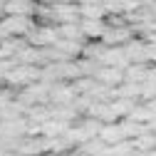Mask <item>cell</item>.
Segmentation results:
<instances>
[{
    "label": "cell",
    "instance_id": "1",
    "mask_svg": "<svg viewBox=\"0 0 156 156\" xmlns=\"http://www.w3.org/2000/svg\"><path fill=\"white\" fill-rule=\"evenodd\" d=\"M42 80V67L40 65H15L8 74H5V84L12 89H23L32 82H40Z\"/></svg>",
    "mask_w": 156,
    "mask_h": 156
},
{
    "label": "cell",
    "instance_id": "2",
    "mask_svg": "<svg viewBox=\"0 0 156 156\" xmlns=\"http://www.w3.org/2000/svg\"><path fill=\"white\" fill-rule=\"evenodd\" d=\"M3 30L10 35V37H27L35 25H37V17H30V15H5L0 20Z\"/></svg>",
    "mask_w": 156,
    "mask_h": 156
},
{
    "label": "cell",
    "instance_id": "3",
    "mask_svg": "<svg viewBox=\"0 0 156 156\" xmlns=\"http://www.w3.org/2000/svg\"><path fill=\"white\" fill-rule=\"evenodd\" d=\"M60 25H52V23H37L35 30L25 37V40L35 47H52L57 40H60Z\"/></svg>",
    "mask_w": 156,
    "mask_h": 156
},
{
    "label": "cell",
    "instance_id": "4",
    "mask_svg": "<svg viewBox=\"0 0 156 156\" xmlns=\"http://www.w3.org/2000/svg\"><path fill=\"white\" fill-rule=\"evenodd\" d=\"M131 37H136L134 27L131 25H109L104 37H102V42L109 45V47H124Z\"/></svg>",
    "mask_w": 156,
    "mask_h": 156
},
{
    "label": "cell",
    "instance_id": "5",
    "mask_svg": "<svg viewBox=\"0 0 156 156\" xmlns=\"http://www.w3.org/2000/svg\"><path fill=\"white\" fill-rule=\"evenodd\" d=\"M77 102V89L72 87V82H55L52 92H50V104L55 107H72Z\"/></svg>",
    "mask_w": 156,
    "mask_h": 156
},
{
    "label": "cell",
    "instance_id": "6",
    "mask_svg": "<svg viewBox=\"0 0 156 156\" xmlns=\"http://www.w3.org/2000/svg\"><path fill=\"white\" fill-rule=\"evenodd\" d=\"M99 65H107V67H122V69H126L129 65H131V60H129V55H126V50L124 47H104V52H102V57H99Z\"/></svg>",
    "mask_w": 156,
    "mask_h": 156
},
{
    "label": "cell",
    "instance_id": "7",
    "mask_svg": "<svg viewBox=\"0 0 156 156\" xmlns=\"http://www.w3.org/2000/svg\"><path fill=\"white\" fill-rule=\"evenodd\" d=\"M80 25H82V32H84L87 40H102L107 27H109L107 17H82Z\"/></svg>",
    "mask_w": 156,
    "mask_h": 156
},
{
    "label": "cell",
    "instance_id": "8",
    "mask_svg": "<svg viewBox=\"0 0 156 156\" xmlns=\"http://www.w3.org/2000/svg\"><path fill=\"white\" fill-rule=\"evenodd\" d=\"M37 8H40V0H8L5 3V15H37Z\"/></svg>",
    "mask_w": 156,
    "mask_h": 156
},
{
    "label": "cell",
    "instance_id": "9",
    "mask_svg": "<svg viewBox=\"0 0 156 156\" xmlns=\"http://www.w3.org/2000/svg\"><path fill=\"white\" fill-rule=\"evenodd\" d=\"M94 77H97L102 84H109V87H119L122 82H126V74H124L122 67H107V65H102L99 69H97Z\"/></svg>",
    "mask_w": 156,
    "mask_h": 156
},
{
    "label": "cell",
    "instance_id": "10",
    "mask_svg": "<svg viewBox=\"0 0 156 156\" xmlns=\"http://www.w3.org/2000/svg\"><path fill=\"white\" fill-rule=\"evenodd\" d=\"M126 55H129V60L131 62H149V57H146V40L144 37H131V40L124 45Z\"/></svg>",
    "mask_w": 156,
    "mask_h": 156
},
{
    "label": "cell",
    "instance_id": "11",
    "mask_svg": "<svg viewBox=\"0 0 156 156\" xmlns=\"http://www.w3.org/2000/svg\"><path fill=\"white\" fill-rule=\"evenodd\" d=\"M99 139H104L109 146L112 144H119L124 141V129H122V122H109V124H102V131H99Z\"/></svg>",
    "mask_w": 156,
    "mask_h": 156
},
{
    "label": "cell",
    "instance_id": "12",
    "mask_svg": "<svg viewBox=\"0 0 156 156\" xmlns=\"http://www.w3.org/2000/svg\"><path fill=\"white\" fill-rule=\"evenodd\" d=\"M119 122H122V129H124L126 139H136V136H141L144 131H149V124L136 122V119H131V116H124V119H119Z\"/></svg>",
    "mask_w": 156,
    "mask_h": 156
},
{
    "label": "cell",
    "instance_id": "13",
    "mask_svg": "<svg viewBox=\"0 0 156 156\" xmlns=\"http://www.w3.org/2000/svg\"><path fill=\"white\" fill-rule=\"evenodd\" d=\"M77 149H82V151H84V154H89V156H107L109 144H107L104 139H99V136H94V139L84 141L82 146H77Z\"/></svg>",
    "mask_w": 156,
    "mask_h": 156
},
{
    "label": "cell",
    "instance_id": "14",
    "mask_svg": "<svg viewBox=\"0 0 156 156\" xmlns=\"http://www.w3.org/2000/svg\"><path fill=\"white\" fill-rule=\"evenodd\" d=\"M146 69H149V62H131L124 69V74H126L129 82H144L146 80Z\"/></svg>",
    "mask_w": 156,
    "mask_h": 156
},
{
    "label": "cell",
    "instance_id": "15",
    "mask_svg": "<svg viewBox=\"0 0 156 156\" xmlns=\"http://www.w3.org/2000/svg\"><path fill=\"white\" fill-rule=\"evenodd\" d=\"M60 35L62 37H67V40H87L84 37V32H82V25L80 23H65V25H60Z\"/></svg>",
    "mask_w": 156,
    "mask_h": 156
},
{
    "label": "cell",
    "instance_id": "16",
    "mask_svg": "<svg viewBox=\"0 0 156 156\" xmlns=\"http://www.w3.org/2000/svg\"><path fill=\"white\" fill-rule=\"evenodd\" d=\"M134 146L139 149V151H154L156 149V131H144L141 136H136L134 139Z\"/></svg>",
    "mask_w": 156,
    "mask_h": 156
},
{
    "label": "cell",
    "instance_id": "17",
    "mask_svg": "<svg viewBox=\"0 0 156 156\" xmlns=\"http://www.w3.org/2000/svg\"><path fill=\"white\" fill-rule=\"evenodd\" d=\"M40 3H50V5H57V3H74V0H40Z\"/></svg>",
    "mask_w": 156,
    "mask_h": 156
},
{
    "label": "cell",
    "instance_id": "18",
    "mask_svg": "<svg viewBox=\"0 0 156 156\" xmlns=\"http://www.w3.org/2000/svg\"><path fill=\"white\" fill-rule=\"evenodd\" d=\"M69 156H89V154H84L82 149H74V151H69Z\"/></svg>",
    "mask_w": 156,
    "mask_h": 156
},
{
    "label": "cell",
    "instance_id": "19",
    "mask_svg": "<svg viewBox=\"0 0 156 156\" xmlns=\"http://www.w3.org/2000/svg\"><path fill=\"white\" fill-rule=\"evenodd\" d=\"M77 5H92V3H97V0H74Z\"/></svg>",
    "mask_w": 156,
    "mask_h": 156
},
{
    "label": "cell",
    "instance_id": "20",
    "mask_svg": "<svg viewBox=\"0 0 156 156\" xmlns=\"http://www.w3.org/2000/svg\"><path fill=\"white\" fill-rule=\"evenodd\" d=\"M5 37H10V35H8L5 30H3V25H0V42H3V40H5Z\"/></svg>",
    "mask_w": 156,
    "mask_h": 156
},
{
    "label": "cell",
    "instance_id": "21",
    "mask_svg": "<svg viewBox=\"0 0 156 156\" xmlns=\"http://www.w3.org/2000/svg\"><path fill=\"white\" fill-rule=\"evenodd\" d=\"M131 156H134V154H131Z\"/></svg>",
    "mask_w": 156,
    "mask_h": 156
}]
</instances>
